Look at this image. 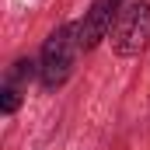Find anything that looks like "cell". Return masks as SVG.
I'll list each match as a JSON object with an SVG mask.
<instances>
[{"label":"cell","instance_id":"obj_1","mask_svg":"<svg viewBox=\"0 0 150 150\" xmlns=\"http://www.w3.org/2000/svg\"><path fill=\"white\" fill-rule=\"evenodd\" d=\"M80 52H84L80 21H67V25L52 28L49 38L42 42V52H38V84H42V91H59L74 77Z\"/></svg>","mask_w":150,"mask_h":150},{"label":"cell","instance_id":"obj_3","mask_svg":"<svg viewBox=\"0 0 150 150\" xmlns=\"http://www.w3.org/2000/svg\"><path fill=\"white\" fill-rule=\"evenodd\" d=\"M126 4H129V0H94V4L84 11V18H80V45H84V52L98 49L105 38L112 35V25H115L119 11H122Z\"/></svg>","mask_w":150,"mask_h":150},{"label":"cell","instance_id":"obj_4","mask_svg":"<svg viewBox=\"0 0 150 150\" xmlns=\"http://www.w3.org/2000/svg\"><path fill=\"white\" fill-rule=\"evenodd\" d=\"M38 77V59H32V56H21L14 67H7V74H4V84L0 87H14V91H28V84Z\"/></svg>","mask_w":150,"mask_h":150},{"label":"cell","instance_id":"obj_2","mask_svg":"<svg viewBox=\"0 0 150 150\" xmlns=\"http://www.w3.org/2000/svg\"><path fill=\"white\" fill-rule=\"evenodd\" d=\"M112 52L119 59H133L150 45V0H129L112 25Z\"/></svg>","mask_w":150,"mask_h":150}]
</instances>
